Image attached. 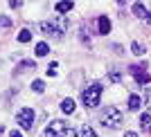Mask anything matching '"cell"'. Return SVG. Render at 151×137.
<instances>
[{"mask_svg": "<svg viewBox=\"0 0 151 137\" xmlns=\"http://www.w3.org/2000/svg\"><path fill=\"white\" fill-rule=\"evenodd\" d=\"M43 137H77V133H75V128H70L65 121L57 119V121H52V124L45 128Z\"/></svg>", "mask_w": 151, "mask_h": 137, "instance_id": "6da1fadb", "label": "cell"}, {"mask_svg": "<svg viewBox=\"0 0 151 137\" xmlns=\"http://www.w3.org/2000/svg\"><path fill=\"white\" fill-rule=\"evenodd\" d=\"M99 99H101V83H90V86L81 92V101H83L86 108L99 106Z\"/></svg>", "mask_w": 151, "mask_h": 137, "instance_id": "7a4b0ae2", "label": "cell"}, {"mask_svg": "<svg viewBox=\"0 0 151 137\" xmlns=\"http://www.w3.org/2000/svg\"><path fill=\"white\" fill-rule=\"evenodd\" d=\"M122 112L117 110L115 106H106L104 108V112H101V124L108 126V128H117V126L122 124Z\"/></svg>", "mask_w": 151, "mask_h": 137, "instance_id": "3957f363", "label": "cell"}, {"mask_svg": "<svg viewBox=\"0 0 151 137\" xmlns=\"http://www.w3.org/2000/svg\"><path fill=\"white\" fill-rule=\"evenodd\" d=\"M16 124L23 131H32V126H34V110L32 108H20L18 115H16Z\"/></svg>", "mask_w": 151, "mask_h": 137, "instance_id": "277c9868", "label": "cell"}, {"mask_svg": "<svg viewBox=\"0 0 151 137\" xmlns=\"http://www.w3.org/2000/svg\"><path fill=\"white\" fill-rule=\"evenodd\" d=\"M129 70L133 72V76H135V81H138V83H151V76L147 74V72H142L145 68H140V65H131Z\"/></svg>", "mask_w": 151, "mask_h": 137, "instance_id": "5b68a950", "label": "cell"}, {"mask_svg": "<svg viewBox=\"0 0 151 137\" xmlns=\"http://www.w3.org/2000/svg\"><path fill=\"white\" fill-rule=\"evenodd\" d=\"M41 31H43V34H52L54 38H61V34H63V31L59 29L54 23H47V20H43V23H41Z\"/></svg>", "mask_w": 151, "mask_h": 137, "instance_id": "8992f818", "label": "cell"}, {"mask_svg": "<svg viewBox=\"0 0 151 137\" xmlns=\"http://www.w3.org/2000/svg\"><path fill=\"white\" fill-rule=\"evenodd\" d=\"M72 0H59L57 2V14H68L70 9H72Z\"/></svg>", "mask_w": 151, "mask_h": 137, "instance_id": "52a82bcc", "label": "cell"}, {"mask_svg": "<svg viewBox=\"0 0 151 137\" xmlns=\"http://www.w3.org/2000/svg\"><path fill=\"white\" fill-rule=\"evenodd\" d=\"M97 27H99L101 34H108V31H111V20H108L106 16H101V18L97 20Z\"/></svg>", "mask_w": 151, "mask_h": 137, "instance_id": "ba28073f", "label": "cell"}, {"mask_svg": "<svg viewBox=\"0 0 151 137\" xmlns=\"http://www.w3.org/2000/svg\"><path fill=\"white\" fill-rule=\"evenodd\" d=\"M133 16H138V18H147V16H149L142 2H135V5H133Z\"/></svg>", "mask_w": 151, "mask_h": 137, "instance_id": "9c48e42d", "label": "cell"}, {"mask_svg": "<svg viewBox=\"0 0 151 137\" xmlns=\"http://www.w3.org/2000/svg\"><path fill=\"white\" fill-rule=\"evenodd\" d=\"M61 110L65 112V115H72V112H75V101L72 99H63L61 101Z\"/></svg>", "mask_w": 151, "mask_h": 137, "instance_id": "30bf717a", "label": "cell"}, {"mask_svg": "<svg viewBox=\"0 0 151 137\" xmlns=\"http://www.w3.org/2000/svg\"><path fill=\"white\" fill-rule=\"evenodd\" d=\"M140 106H142V99H140L138 94H131L129 97V108L131 110H140Z\"/></svg>", "mask_w": 151, "mask_h": 137, "instance_id": "8fae6325", "label": "cell"}, {"mask_svg": "<svg viewBox=\"0 0 151 137\" xmlns=\"http://www.w3.org/2000/svg\"><path fill=\"white\" fill-rule=\"evenodd\" d=\"M140 126H142V131H147V133L151 131V117L147 115V112H142V115H140Z\"/></svg>", "mask_w": 151, "mask_h": 137, "instance_id": "7c38bea8", "label": "cell"}, {"mask_svg": "<svg viewBox=\"0 0 151 137\" xmlns=\"http://www.w3.org/2000/svg\"><path fill=\"white\" fill-rule=\"evenodd\" d=\"M131 50H133V54H135V56H142V54L147 52V47H145L142 43H138V41H135V43L131 45Z\"/></svg>", "mask_w": 151, "mask_h": 137, "instance_id": "4fadbf2b", "label": "cell"}, {"mask_svg": "<svg viewBox=\"0 0 151 137\" xmlns=\"http://www.w3.org/2000/svg\"><path fill=\"white\" fill-rule=\"evenodd\" d=\"M32 90H34L36 94H41V92L45 90V83L41 81V79H36V81H32Z\"/></svg>", "mask_w": 151, "mask_h": 137, "instance_id": "5bb4252c", "label": "cell"}, {"mask_svg": "<svg viewBox=\"0 0 151 137\" xmlns=\"http://www.w3.org/2000/svg\"><path fill=\"white\" fill-rule=\"evenodd\" d=\"M18 41H20V43L32 41V31H29V29H20V31H18Z\"/></svg>", "mask_w": 151, "mask_h": 137, "instance_id": "9a60e30c", "label": "cell"}, {"mask_svg": "<svg viewBox=\"0 0 151 137\" xmlns=\"http://www.w3.org/2000/svg\"><path fill=\"white\" fill-rule=\"evenodd\" d=\"M47 52H50V45L47 43H38L36 45V56H45Z\"/></svg>", "mask_w": 151, "mask_h": 137, "instance_id": "2e32d148", "label": "cell"}, {"mask_svg": "<svg viewBox=\"0 0 151 137\" xmlns=\"http://www.w3.org/2000/svg\"><path fill=\"white\" fill-rule=\"evenodd\" d=\"M36 68V63L34 61H25V63H20L18 65V72H25V70H34Z\"/></svg>", "mask_w": 151, "mask_h": 137, "instance_id": "e0dca14e", "label": "cell"}, {"mask_svg": "<svg viewBox=\"0 0 151 137\" xmlns=\"http://www.w3.org/2000/svg\"><path fill=\"white\" fill-rule=\"evenodd\" d=\"M81 137H97V133L90 128V126H83V131H81Z\"/></svg>", "mask_w": 151, "mask_h": 137, "instance_id": "ac0fdd59", "label": "cell"}, {"mask_svg": "<svg viewBox=\"0 0 151 137\" xmlns=\"http://www.w3.org/2000/svg\"><path fill=\"white\" fill-rule=\"evenodd\" d=\"M57 68H59V63H50L45 72H47V74H50V76H57Z\"/></svg>", "mask_w": 151, "mask_h": 137, "instance_id": "d6986e66", "label": "cell"}, {"mask_svg": "<svg viewBox=\"0 0 151 137\" xmlns=\"http://www.w3.org/2000/svg\"><path fill=\"white\" fill-rule=\"evenodd\" d=\"M0 27H12V18H7V16H0Z\"/></svg>", "mask_w": 151, "mask_h": 137, "instance_id": "ffe728a7", "label": "cell"}, {"mask_svg": "<svg viewBox=\"0 0 151 137\" xmlns=\"http://www.w3.org/2000/svg\"><path fill=\"white\" fill-rule=\"evenodd\" d=\"M65 27H68V20H65V16H59V29L65 31Z\"/></svg>", "mask_w": 151, "mask_h": 137, "instance_id": "44dd1931", "label": "cell"}, {"mask_svg": "<svg viewBox=\"0 0 151 137\" xmlns=\"http://www.w3.org/2000/svg\"><path fill=\"white\" fill-rule=\"evenodd\" d=\"M108 76H111V81H115V83H117V81H122V74H120V72H115V70H113V72H111Z\"/></svg>", "mask_w": 151, "mask_h": 137, "instance_id": "7402d4cb", "label": "cell"}, {"mask_svg": "<svg viewBox=\"0 0 151 137\" xmlns=\"http://www.w3.org/2000/svg\"><path fill=\"white\" fill-rule=\"evenodd\" d=\"M20 5H23V2H20V0H9V7H12V9H18Z\"/></svg>", "mask_w": 151, "mask_h": 137, "instance_id": "603a6c76", "label": "cell"}, {"mask_svg": "<svg viewBox=\"0 0 151 137\" xmlns=\"http://www.w3.org/2000/svg\"><path fill=\"white\" fill-rule=\"evenodd\" d=\"M147 106L151 108V88H147Z\"/></svg>", "mask_w": 151, "mask_h": 137, "instance_id": "cb8c5ba5", "label": "cell"}, {"mask_svg": "<svg viewBox=\"0 0 151 137\" xmlns=\"http://www.w3.org/2000/svg\"><path fill=\"white\" fill-rule=\"evenodd\" d=\"M9 137H23V133H20V131H12V133H9Z\"/></svg>", "mask_w": 151, "mask_h": 137, "instance_id": "d4e9b609", "label": "cell"}, {"mask_svg": "<svg viewBox=\"0 0 151 137\" xmlns=\"http://www.w3.org/2000/svg\"><path fill=\"white\" fill-rule=\"evenodd\" d=\"M124 137H138V135H135V133H126Z\"/></svg>", "mask_w": 151, "mask_h": 137, "instance_id": "484cf974", "label": "cell"}, {"mask_svg": "<svg viewBox=\"0 0 151 137\" xmlns=\"http://www.w3.org/2000/svg\"><path fill=\"white\" fill-rule=\"evenodd\" d=\"M147 23H149V25H151V14H149V16H147Z\"/></svg>", "mask_w": 151, "mask_h": 137, "instance_id": "4316f807", "label": "cell"}, {"mask_svg": "<svg viewBox=\"0 0 151 137\" xmlns=\"http://www.w3.org/2000/svg\"><path fill=\"white\" fill-rule=\"evenodd\" d=\"M117 2H124V0H117Z\"/></svg>", "mask_w": 151, "mask_h": 137, "instance_id": "83f0119b", "label": "cell"}]
</instances>
